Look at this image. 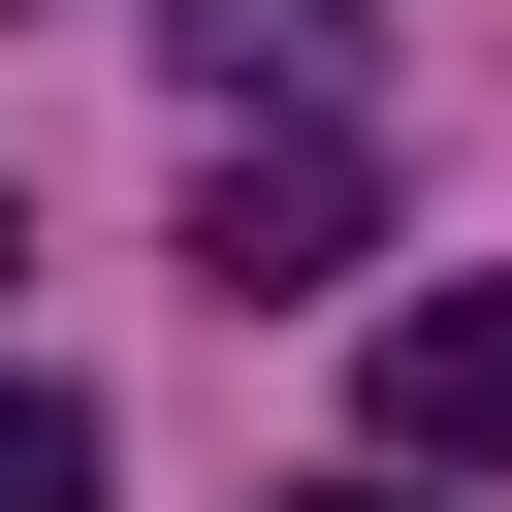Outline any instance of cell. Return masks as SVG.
Returning <instances> with one entry per match:
<instances>
[{"mask_svg":"<svg viewBox=\"0 0 512 512\" xmlns=\"http://www.w3.org/2000/svg\"><path fill=\"white\" fill-rule=\"evenodd\" d=\"M352 256H384V160H352V128H224V160H192V288H224V320H256V288H352Z\"/></svg>","mask_w":512,"mask_h":512,"instance_id":"6da1fadb","label":"cell"},{"mask_svg":"<svg viewBox=\"0 0 512 512\" xmlns=\"http://www.w3.org/2000/svg\"><path fill=\"white\" fill-rule=\"evenodd\" d=\"M0 512H96V416L64 384H0Z\"/></svg>","mask_w":512,"mask_h":512,"instance_id":"277c9868","label":"cell"},{"mask_svg":"<svg viewBox=\"0 0 512 512\" xmlns=\"http://www.w3.org/2000/svg\"><path fill=\"white\" fill-rule=\"evenodd\" d=\"M288 512H416V480H288Z\"/></svg>","mask_w":512,"mask_h":512,"instance_id":"5b68a950","label":"cell"},{"mask_svg":"<svg viewBox=\"0 0 512 512\" xmlns=\"http://www.w3.org/2000/svg\"><path fill=\"white\" fill-rule=\"evenodd\" d=\"M160 32H192V96H224V128H256V96H288V128H352V0H160Z\"/></svg>","mask_w":512,"mask_h":512,"instance_id":"3957f363","label":"cell"},{"mask_svg":"<svg viewBox=\"0 0 512 512\" xmlns=\"http://www.w3.org/2000/svg\"><path fill=\"white\" fill-rule=\"evenodd\" d=\"M384 448L416 480H512V288H416L384 320Z\"/></svg>","mask_w":512,"mask_h":512,"instance_id":"7a4b0ae2","label":"cell"}]
</instances>
